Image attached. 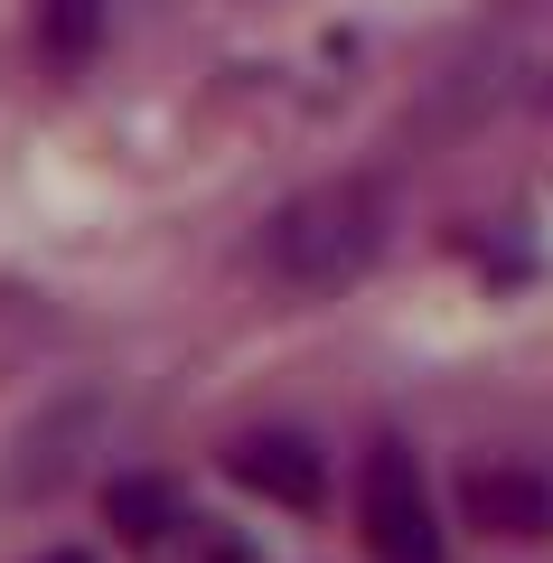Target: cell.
Masks as SVG:
<instances>
[{"label": "cell", "mask_w": 553, "mask_h": 563, "mask_svg": "<svg viewBox=\"0 0 553 563\" xmlns=\"http://www.w3.org/2000/svg\"><path fill=\"white\" fill-rule=\"evenodd\" d=\"M385 254V188L376 179H329V188H300L291 207L263 217L254 263L281 282V291H347L366 263Z\"/></svg>", "instance_id": "cell-1"}, {"label": "cell", "mask_w": 553, "mask_h": 563, "mask_svg": "<svg viewBox=\"0 0 553 563\" xmlns=\"http://www.w3.org/2000/svg\"><path fill=\"white\" fill-rule=\"evenodd\" d=\"M356 526H366V554L376 563H451L441 544V517H432V488H422V461L413 442L385 432L356 470Z\"/></svg>", "instance_id": "cell-2"}, {"label": "cell", "mask_w": 553, "mask_h": 563, "mask_svg": "<svg viewBox=\"0 0 553 563\" xmlns=\"http://www.w3.org/2000/svg\"><path fill=\"white\" fill-rule=\"evenodd\" d=\"M225 479L273 498V507H291V517H319L329 507V451L310 432H291V422H254V432L225 442Z\"/></svg>", "instance_id": "cell-3"}, {"label": "cell", "mask_w": 553, "mask_h": 563, "mask_svg": "<svg viewBox=\"0 0 553 563\" xmlns=\"http://www.w3.org/2000/svg\"><path fill=\"white\" fill-rule=\"evenodd\" d=\"M460 517L497 544H544L553 536V470L534 461H469L460 470Z\"/></svg>", "instance_id": "cell-4"}, {"label": "cell", "mask_w": 553, "mask_h": 563, "mask_svg": "<svg viewBox=\"0 0 553 563\" xmlns=\"http://www.w3.org/2000/svg\"><path fill=\"white\" fill-rule=\"evenodd\" d=\"M103 29H113V0H38V57L57 76H85L95 66Z\"/></svg>", "instance_id": "cell-5"}, {"label": "cell", "mask_w": 553, "mask_h": 563, "mask_svg": "<svg viewBox=\"0 0 553 563\" xmlns=\"http://www.w3.org/2000/svg\"><path fill=\"white\" fill-rule=\"evenodd\" d=\"M103 517H113V536L141 544V554H151V544H169L178 526H188L169 479H113V488H103Z\"/></svg>", "instance_id": "cell-6"}, {"label": "cell", "mask_w": 553, "mask_h": 563, "mask_svg": "<svg viewBox=\"0 0 553 563\" xmlns=\"http://www.w3.org/2000/svg\"><path fill=\"white\" fill-rule=\"evenodd\" d=\"M38 563H95V554H38Z\"/></svg>", "instance_id": "cell-7"}]
</instances>
